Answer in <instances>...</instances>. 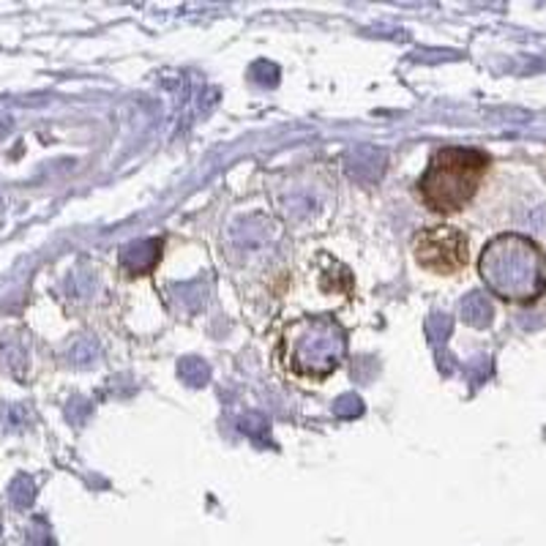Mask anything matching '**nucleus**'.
Segmentation results:
<instances>
[{
    "instance_id": "obj_3",
    "label": "nucleus",
    "mask_w": 546,
    "mask_h": 546,
    "mask_svg": "<svg viewBox=\"0 0 546 546\" xmlns=\"http://www.w3.org/2000/svg\"><path fill=\"white\" fill-rule=\"evenodd\" d=\"M279 355L287 375L303 383H323L342 367L347 336L331 317H306L285 331Z\"/></svg>"
},
{
    "instance_id": "obj_2",
    "label": "nucleus",
    "mask_w": 546,
    "mask_h": 546,
    "mask_svg": "<svg viewBox=\"0 0 546 546\" xmlns=\"http://www.w3.org/2000/svg\"><path fill=\"white\" fill-rule=\"evenodd\" d=\"M492 167L489 153L478 148L445 145L437 148L416 184L418 200L437 216L462 213L481 192Z\"/></svg>"
},
{
    "instance_id": "obj_1",
    "label": "nucleus",
    "mask_w": 546,
    "mask_h": 546,
    "mask_svg": "<svg viewBox=\"0 0 546 546\" xmlns=\"http://www.w3.org/2000/svg\"><path fill=\"white\" fill-rule=\"evenodd\" d=\"M478 273L500 301L514 306H533L546 295V254L525 236L492 238L478 257Z\"/></svg>"
},
{
    "instance_id": "obj_4",
    "label": "nucleus",
    "mask_w": 546,
    "mask_h": 546,
    "mask_svg": "<svg viewBox=\"0 0 546 546\" xmlns=\"http://www.w3.org/2000/svg\"><path fill=\"white\" fill-rule=\"evenodd\" d=\"M416 262L434 277H457L470 262V244L457 224H432L413 236Z\"/></svg>"
}]
</instances>
